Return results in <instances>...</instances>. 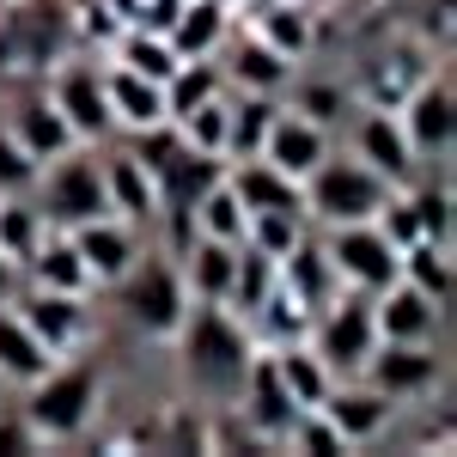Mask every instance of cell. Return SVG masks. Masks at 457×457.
Here are the masks:
<instances>
[{
	"label": "cell",
	"instance_id": "cell-1",
	"mask_svg": "<svg viewBox=\"0 0 457 457\" xmlns=\"http://www.w3.org/2000/svg\"><path fill=\"white\" fill-rule=\"evenodd\" d=\"M177 336H183V366L202 385H245L250 360H256V342L245 336V323L226 312V305H208L202 299L195 312H183Z\"/></svg>",
	"mask_w": 457,
	"mask_h": 457
},
{
	"label": "cell",
	"instance_id": "cell-2",
	"mask_svg": "<svg viewBox=\"0 0 457 457\" xmlns=\"http://www.w3.org/2000/svg\"><path fill=\"white\" fill-rule=\"evenodd\" d=\"M396 195V183L378 177L366 159H323L305 177V213L323 226H360V220H378L385 202Z\"/></svg>",
	"mask_w": 457,
	"mask_h": 457
},
{
	"label": "cell",
	"instance_id": "cell-3",
	"mask_svg": "<svg viewBox=\"0 0 457 457\" xmlns=\"http://www.w3.org/2000/svg\"><path fill=\"white\" fill-rule=\"evenodd\" d=\"M92 403H98V372L92 366H49L43 378H31L25 421L43 439H73L79 427L92 421Z\"/></svg>",
	"mask_w": 457,
	"mask_h": 457
},
{
	"label": "cell",
	"instance_id": "cell-4",
	"mask_svg": "<svg viewBox=\"0 0 457 457\" xmlns=\"http://www.w3.org/2000/svg\"><path fill=\"white\" fill-rule=\"evenodd\" d=\"M122 305L129 317L153 329V336H177V323L189 312V287H183V269L171 256H135L129 275H122Z\"/></svg>",
	"mask_w": 457,
	"mask_h": 457
},
{
	"label": "cell",
	"instance_id": "cell-5",
	"mask_svg": "<svg viewBox=\"0 0 457 457\" xmlns=\"http://www.w3.org/2000/svg\"><path fill=\"white\" fill-rule=\"evenodd\" d=\"M43 177V171H37ZM43 220H55V226H86V220H104L110 213V189H104V165L98 159H49V177H43V202H37Z\"/></svg>",
	"mask_w": 457,
	"mask_h": 457
},
{
	"label": "cell",
	"instance_id": "cell-6",
	"mask_svg": "<svg viewBox=\"0 0 457 457\" xmlns=\"http://www.w3.org/2000/svg\"><path fill=\"white\" fill-rule=\"evenodd\" d=\"M68 37H73L68 0H19L6 12L0 55H6V68H49V62H62Z\"/></svg>",
	"mask_w": 457,
	"mask_h": 457
},
{
	"label": "cell",
	"instance_id": "cell-7",
	"mask_svg": "<svg viewBox=\"0 0 457 457\" xmlns=\"http://www.w3.org/2000/svg\"><path fill=\"white\" fill-rule=\"evenodd\" d=\"M378 348V323H372V293H342V299H329L323 317H317V360L329 366V372H360L366 366V353Z\"/></svg>",
	"mask_w": 457,
	"mask_h": 457
},
{
	"label": "cell",
	"instance_id": "cell-8",
	"mask_svg": "<svg viewBox=\"0 0 457 457\" xmlns=\"http://www.w3.org/2000/svg\"><path fill=\"white\" fill-rule=\"evenodd\" d=\"M323 256H329V269H336L348 287H360V293L390 287V281H396V262H403V250L385 238V226H378V220H360V226H329Z\"/></svg>",
	"mask_w": 457,
	"mask_h": 457
},
{
	"label": "cell",
	"instance_id": "cell-9",
	"mask_svg": "<svg viewBox=\"0 0 457 457\" xmlns=\"http://www.w3.org/2000/svg\"><path fill=\"white\" fill-rule=\"evenodd\" d=\"M43 98L62 110V122L73 129V141H104L110 129H116V122H110V104H104V73L86 68V62L62 68L55 79H49Z\"/></svg>",
	"mask_w": 457,
	"mask_h": 457
},
{
	"label": "cell",
	"instance_id": "cell-10",
	"mask_svg": "<svg viewBox=\"0 0 457 457\" xmlns=\"http://www.w3.org/2000/svg\"><path fill=\"white\" fill-rule=\"evenodd\" d=\"M366 385H378L385 396H421V390H433V378H439V353H433V342H378V348L366 353Z\"/></svg>",
	"mask_w": 457,
	"mask_h": 457
},
{
	"label": "cell",
	"instance_id": "cell-11",
	"mask_svg": "<svg viewBox=\"0 0 457 457\" xmlns=\"http://www.w3.org/2000/svg\"><path fill=\"white\" fill-rule=\"evenodd\" d=\"M256 159H269L275 171H287L293 183H305V177L329 159V135L305 122L299 110H275V122H269V135H262V153Z\"/></svg>",
	"mask_w": 457,
	"mask_h": 457
},
{
	"label": "cell",
	"instance_id": "cell-12",
	"mask_svg": "<svg viewBox=\"0 0 457 457\" xmlns=\"http://www.w3.org/2000/svg\"><path fill=\"white\" fill-rule=\"evenodd\" d=\"M372 323H378V342H433L439 305L427 299L421 287H409L403 275H396L390 287L372 293Z\"/></svg>",
	"mask_w": 457,
	"mask_h": 457
},
{
	"label": "cell",
	"instance_id": "cell-13",
	"mask_svg": "<svg viewBox=\"0 0 457 457\" xmlns=\"http://www.w3.org/2000/svg\"><path fill=\"white\" fill-rule=\"evenodd\" d=\"M403 135H409V146H415V159L421 153H445L457 135V98L445 79H421L415 92H409V104H403Z\"/></svg>",
	"mask_w": 457,
	"mask_h": 457
},
{
	"label": "cell",
	"instance_id": "cell-14",
	"mask_svg": "<svg viewBox=\"0 0 457 457\" xmlns=\"http://www.w3.org/2000/svg\"><path fill=\"white\" fill-rule=\"evenodd\" d=\"M226 189L245 202V213H305V183L275 171L269 159H232Z\"/></svg>",
	"mask_w": 457,
	"mask_h": 457
},
{
	"label": "cell",
	"instance_id": "cell-15",
	"mask_svg": "<svg viewBox=\"0 0 457 457\" xmlns=\"http://www.w3.org/2000/svg\"><path fill=\"white\" fill-rule=\"evenodd\" d=\"M68 238H73V250H79V262L92 269V281H122V275H129V262L141 256V250H135V226H129V220H116V213L73 226Z\"/></svg>",
	"mask_w": 457,
	"mask_h": 457
},
{
	"label": "cell",
	"instance_id": "cell-16",
	"mask_svg": "<svg viewBox=\"0 0 457 457\" xmlns=\"http://www.w3.org/2000/svg\"><path fill=\"white\" fill-rule=\"evenodd\" d=\"M245 415L250 427L262 433V439H287V427H293V415H299V403L287 396L281 372H275V353H256L245 372Z\"/></svg>",
	"mask_w": 457,
	"mask_h": 457
},
{
	"label": "cell",
	"instance_id": "cell-17",
	"mask_svg": "<svg viewBox=\"0 0 457 457\" xmlns=\"http://www.w3.org/2000/svg\"><path fill=\"white\" fill-rule=\"evenodd\" d=\"M317 409L329 415V427H336L348 445H360V439H372V433L390 421L396 396H385L378 385H329V396H323Z\"/></svg>",
	"mask_w": 457,
	"mask_h": 457
},
{
	"label": "cell",
	"instance_id": "cell-18",
	"mask_svg": "<svg viewBox=\"0 0 457 457\" xmlns=\"http://www.w3.org/2000/svg\"><path fill=\"white\" fill-rule=\"evenodd\" d=\"M220 177H226V159H213V153H195V146L183 141L171 159H165V171H159V208L195 213V202L208 195Z\"/></svg>",
	"mask_w": 457,
	"mask_h": 457
},
{
	"label": "cell",
	"instance_id": "cell-19",
	"mask_svg": "<svg viewBox=\"0 0 457 457\" xmlns=\"http://www.w3.org/2000/svg\"><path fill=\"white\" fill-rule=\"evenodd\" d=\"M104 104H110V122L116 129H153V122H171L165 116V86L159 79H141L129 68H110L104 73Z\"/></svg>",
	"mask_w": 457,
	"mask_h": 457
},
{
	"label": "cell",
	"instance_id": "cell-20",
	"mask_svg": "<svg viewBox=\"0 0 457 457\" xmlns=\"http://www.w3.org/2000/svg\"><path fill=\"white\" fill-rule=\"evenodd\" d=\"M25 323H31V336L43 342L49 353L73 348L79 336H86V305H79V293H55V287H37L31 299H25Z\"/></svg>",
	"mask_w": 457,
	"mask_h": 457
},
{
	"label": "cell",
	"instance_id": "cell-21",
	"mask_svg": "<svg viewBox=\"0 0 457 457\" xmlns=\"http://www.w3.org/2000/svg\"><path fill=\"white\" fill-rule=\"evenodd\" d=\"M104 189H110V213L129 220V226L159 213V177L146 171L135 153H110L104 159Z\"/></svg>",
	"mask_w": 457,
	"mask_h": 457
},
{
	"label": "cell",
	"instance_id": "cell-22",
	"mask_svg": "<svg viewBox=\"0 0 457 457\" xmlns=\"http://www.w3.org/2000/svg\"><path fill=\"white\" fill-rule=\"evenodd\" d=\"M238 250L245 245H226V238H195L183 250V287L208 305H226L232 293V275H238Z\"/></svg>",
	"mask_w": 457,
	"mask_h": 457
},
{
	"label": "cell",
	"instance_id": "cell-23",
	"mask_svg": "<svg viewBox=\"0 0 457 457\" xmlns=\"http://www.w3.org/2000/svg\"><path fill=\"white\" fill-rule=\"evenodd\" d=\"M275 275H281V287L305 305V312H323V305L336 299V269H329L323 245H312V238H299V245L287 250L281 262H275Z\"/></svg>",
	"mask_w": 457,
	"mask_h": 457
},
{
	"label": "cell",
	"instance_id": "cell-24",
	"mask_svg": "<svg viewBox=\"0 0 457 457\" xmlns=\"http://www.w3.org/2000/svg\"><path fill=\"white\" fill-rule=\"evenodd\" d=\"M6 135L25 146L37 165H49V159L73 153V129L62 122V110L49 104V98H25V104L12 110V129H6Z\"/></svg>",
	"mask_w": 457,
	"mask_h": 457
},
{
	"label": "cell",
	"instance_id": "cell-25",
	"mask_svg": "<svg viewBox=\"0 0 457 457\" xmlns=\"http://www.w3.org/2000/svg\"><path fill=\"white\" fill-rule=\"evenodd\" d=\"M360 159H366L378 177H390V183H403V177L415 171V146H409V135H403V122L385 116V110H372V116L360 122Z\"/></svg>",
	"mask_w": 457,
	"mask_h": 457
},
{
	"label": "cell",
	"instance_id": "cell-26",
	"mask_svg": "<svg viewBox=\"0 0 457 457\" xmlns=\"http://www.w3.org/2000/svg\"><path fill=\"white\" fill-rule=\"evenodd\" d=\"M226 79H238L245 92H262V98H275L287 79H293V62H287L275 43H262V37L250 31L238 37V49H232V68H220Z\"/></svg>",
	"mask_w": 457,
	"mask_h": 457
},
{
	"label": "cell",
	"instance_id": "cell-27",
	"mask_svg": "<svg viewBox=\"0 0 457 457\" xmlns=\"http://www.w3.org/2000/svg\"><path fill=\"white\" fill-rule=\"evenodd\" d=\"M220 37H226V6H220V0H183L177 19L165 25V43L177 49V62H189V55H213Z\"/></svg>",
	"mask_w": 457,
	"mask_h": 457
},
{
	"label": "cell",
	"instance_id": "cell-28",
	"mask_svg": "<svg viewBox=\"0 0 457 457\" xmlns=\"http://www.w3.org/2000/svg\"><path fill=\"white\" fill-rule=\"evenodd\" d=\"M275 98H262V92H250L238 104H226V146H220V159L232 165V159H256L262 153V135H269V122H275Z\"/></svg>",
	"mask_w": 457,
	"mask_h": 457
},
{
	"label": "cell",
	"instance_id": "cell-29",
	"mask_svg": "<svg viewBox=\"0 0 457 457\" xmlns=\"http://www.w3.org/2000/svg\"><path fill=\"white\" fill-rule=\"evenodd\" d=\"M49 366H55V353L31 336V323H25L19 312H0V372L19 378V385H31V378H43Z\"/></svg>",
	"mask_w": 457,
	"mask_h": 457
},
{
	"label": "cell",
	"instance_id": "cell-30",
	"mask_svg": "<svg viewBox=\"0 0 457 457\" xmlns=\"http://www.w3.org/2000/svg\"><path fill=\"white\" fill-rule=\"evenodd\" d=\"M220 92H226V73L213 68L208 55H189V62H177V73L165 79V116L183 122L189 110H202L208 98H220Z\"/></svg>",
	"mask_w": 457,
	"mask_h": 457
},
{
	"label": "cell",
	"instance_id": "cell-31",
	"mask_svg": "<svg viewBox=\"0 0 457 457\" xmlns=\"http://www.w3.org/2000/svg\"><path fill=\"white\" fill-rule=\"evenodd\" d=\"M396 275L409 287H421L433 305H445L452 299V245H433V238H415V245H403V262H396Z\"/></svg>",
	"mask_w": 457,
	"mask_h": 457
},
{
	"label": "cell",
	"instance_id": "cell-32",
	"mask_svg": "<svg viewBox=\"0 0 457 457\" xmlns=\"http://www.w3.org/2000/svg\"><path fill=\"white\" fill-rule=\"evenodd\" d=\"M275 372H281L287 396H293L299 409H317V403L329 396V385H336V372H329L312 348H299V342H287V348L275 353Z\"/></svg>",
	"mask_w": 457,
	"mask_h": 457
},
{
	"label": "cell",
	"instance_id": "cell-33",
	"mask_svg": "<svg viewBox=\"0 0 457 457\" xmlns=\"http://www.w3.org/2000/svg\"><path fill=\"white\" fill-rule=\"evenodd\" d=\"M116 68H129V73H141V79H159V86H165V79L177 73V49L159 31L129 25V31L116 37Z\"/></svg>",
	"mask_w": 457,
	"mask_h": 457
},
{
	"label": "cell",
	"instance_id": "cell-34",
	"mask_svg": "<svg viewBox=\"0 0 457 457\" xmlns=\"http://www.w3.org/2000/svg\"><path fill=\"white\" fill-rule=\"evenodd\" d=\"M245 232H250V213H245V202L226 189V177H220L208 195L195 202V238H226V245H245Z\"/></svg>",
	"mask_w": 457,
	"mask_h": 457
},
{
	"label": "cell",
	"instance_id": "cell-35",
	"mask_svg": "<svg viewBox=\"0 0 457 457\" xmlns=\"http://www.w3.org/2000/svg\"><path fill=\"white\" fill-rule=\"evenodd\" d=\"M37 269V287H55V293H86L92 287V269L79 262V250H73V238H62V245H43L31 256Z\"/></svg>",
	"mask_w": 457,
	"mask_h": 457
},
{
	"label": "cell",
	"instance_id": "cell-36",
	"mask_svg": "<svg viewBox=\"0 0 457 457\" xmlns=\"http://www.w3.org/2000/svg\"><path fill=\"white\" fill-rule=\"evenodd\" d=\"M275 293V256H262V250H238V275H232V293H226V305H238V312H256L262 299Z\"/></svg>",
	"mask_w": 457,
	"mask_h": 457
},
{
	"label": "cell",
	"instance_id": "cell-37",
	"mask_svg": "<svg viewBox=\"0 0 457 457\" xmlns=\"http://www.w3.org/2000/svg\"><path fill=\"white\" fill-rule=\"evenodd\" d=\"M299 238H305V213H250V232H245L250 250H262V256L281 262Z\"/></svg>",
	"mask_w": 457,
	"mask_h": 457
},
{
	"label": "cell",
	"instance_id": "cell-38",
	"mask_svg": "<svg viewBox=\"0 0 457 457\" xmlns=\"http://www.w3.org/2000/svg\"><path fill=\"white\" fill-rule=\"evenodd\" d=\"M37 250H43V213L37 208H0V256H12V262H31Z\"/></svg>",
	"mask_w": 457,
	"mask_h": 457
},
{
	"label": "cell",
	"instance_id": "cell-39",
	"mask_svg": "<svg viewBox=\"0 0 457 457\" xmlns=\"http://www.w3.org/2000/svg\"><path fill=\"white\" fill-rule=\"evenodd\" d=\"M177 135L195 146V153H213V159H220V146H226V98H208L202 110H189V116L177 122Z\"/></svg>",
	"mask_w": 457,
	"mask_h": 457
},
{
	"label": "cell",
	"instance_id": "cell-40",
	"mask_svg": "<svg viewBox=\"0 0 457 457\" xmlns=\"http://www.w3.org/2000/svg\"><path fill=\"white\" fill-rule=\"evenodd\" d=\"M409 213H415L421 238L452 245V189H415V195H409Z\"/></svg>",
	"mask_w": 457,
	"mask_h": 457
},
{
	"label": "cell",
	"instance_id": "cell-41",
	"mask_svg": "<svg viewBox=\"0 0 457 457\" xmlns=\"http://www.w3.org/2000/svg\"><path fill=\"white\" fill-rule=\"evenodd\" d=\"M37 171H43V165H37L31 153H25V146H19L12 135H6V129H0V195H19V189H31Z\"/></svg>",
	"mask_w": 457,
	"mask_h": 457
},
{
	"label": "cell",
	"instance_id": "cell-42",
	"mask_svg": "<svg viewBox=\"0 0 457 457\" xmlns=\"http://www.w3.org/2000/svg\"><path fill=\"white\" fill-rule=\"evenodd\" d=\"M262 43H275V49H281L287 62H293V55H305V43H312V31H305V19H299V12H269V19H262Z\"/></svg>",
	"mask_w": 457,
	"mask_h": 457
},
{
	"label": "cell",
	"instance_id": "cell-43",
	"mask_svg": "<svg viewBox=\"0 0 457 457\" xmlns=\"http://www.w3.org/2000/svg\"><path fill=\"white\" fill-rule=\"evenodd\" d=\"M293 110H299L305 122H317V129H323V122H336V116L348 110V92H342V86H299Z\"/></svg>",
	"mask_w": 457,
	"mask_h": 457
},
{
	"label": "cell",
	"instance_id": "cell-44",
	"mask_svg": "<svg viewBox=\"0 0 457 457\" xmlns=\"http://www.w3.org/2000/svg\"><path fill=\"white\" fill-rule=\"evenodd\" d=\"M31 445H37L31 421H0V452H31Z\"/></svg>",
	"mask_w": 457,
	"mask_h": 457
},
{
	"label": "cell",
	"instance_id": "cell-45",
	"mask_svg": "<svg viewBox=\"0 0 457 457\" xmlns=\"http://www.w3.org/2000/svg\"><path fill=\"white\" fill-rule=\"evenodd\" d=\"M12 293H19V262H12V256H0V305H6Z\"/></svg>",
	"mask_w": 457,
	"mask_h": 457
}]
</instances>
